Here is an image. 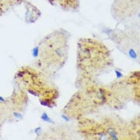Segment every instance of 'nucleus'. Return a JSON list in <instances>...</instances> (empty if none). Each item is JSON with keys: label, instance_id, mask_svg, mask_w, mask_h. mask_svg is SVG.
I'll use <instances>...</instances> for the list:
<instances>
[{"label": "nucleus", "instance_id": "1", "mask_svg": "<svg viewBox=\"0 0 140 140\" xmlns=\"http://www.w3.org/2000/svg\"><path fill=\"white\" fill-rule=\"evenodd\" d=\"M112 64L110 50L102 42L92 38L80 39L77 67L85 80H90L103 74Z\"/></svg>", "mask_w": 140, "mask_h": 140}, {"label": "nucleus", "instance_id": "7", "mask_svg": "<svg viewBox=\"0 0 140 140\" xmlns=\"http://www.w3.org/2000/svg\"><path fill=\"white\" fill-rule=\"evenodd\" d=\"M133 0H118L114 4L112 11H114V16L120 21L126 20L128 18L136 12L137 8L139 9V2L129 4Z\"/></svg>", "mask_w": 140, "mask_h": 140}, {"label": "nucleus", "instance_id": "3", "mask_svg": "<svg viewBox=\"0 0 140 140\" xmlns=\"http://www.w3.org/2000/svg\"><path fill=\"white\" fill-rule=\"evenodd\" d=\"M104 103V87L87 84L72 96L64 109V112L70 118L79 119L95 112Z\"/></svg>", "mask_w": 140, "mask_h": 140}, {"label": "nucleus", "instance_id": "6", "mask_svg": "<svg viewBox=\"0 0 140 140\" xmlns=\"http://www.w3.org/2000/svg\"><path fill=\"white\" fill-rule=\"evenodd\" d=\"M112 41H114L117 48L123 51L130 54L131 57H137L139 54V50L135 49V47L139 48V44L134 42L133 38L130 37L126 32L122 31H114L112 34Z\"/></svg>", "mask_w": 140, "mask_h": 140}, {"label": "nucleus", "instance_id": "2", "mask_svg": "<svg viewBox=\"0 0 140 140\" xmlns=\"http://www.w3.org/2000/svg\"><path fill=\"white\" fill-rule=\"evenodd\" d=\"M69 38L67 31L58 29L39 42L35 64L42 73L51 75L64 67L68 57Z\"/></svg>", "mask_w": 140, "mask_h": 140}, {"label": "nucleus", "instance_id": "5", "mask_svg": "<svg viewBox=\"0 0 140 140\" xmlns=\"http://www.w3.org/2000/svg\"><path fill=\"white\" fill-rule=\"evenodd\" d=\"M105 103L114 109L123 108L129 101H139V72L131 73L126 79L104 87Z\"/></svg>", "mask_w": 140, "mask_h": 140}, {"label": "nucleus", "instance_id": "4", "mask_svg": "<svg viewBox=\"0 0 140 140\" xmlns=\"http://www.w3.org/2000/svg\"><path fill=\"white\" fill-rule=\"evenodd\" d=\"M15 78L25 90L39 96L41 102L45 106L53 107L55 105L59 92L57 87L45 80L41 71L31 67H24L17 72Z\"/></svg>", "mask_w": 140, "mask_h": 140}]
</instances>
